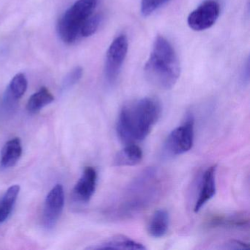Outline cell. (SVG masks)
Returning a JSON list of instances; mask_svg holds the SVG:
<instances>
[{"instance_id": "obj_10", "label": "cell", "mask_w": 250, "mask_h": 250, "mask_svg": "<svg viewBox=\"0 0 250 250\" xmlns=\"http://www.w3.org/2000/svg\"><path fill=\"white\" fill-rule=\"evenodd\" d=\"M216 166L209 167L202 176L198 196L194 204V211H200L216 194Z\"/></svg>"}, {"instance_id": "obj_17", "label": "cell", "mask_w": 250, "mask_h": 250, "mask_svg": "<svg viewBox=\"0 0 250 250\" xmlns=\"http://www.w3.org/2000/svg\"><path fill=\"white\" fill-rule=\"evenodd\" d=\"M19 185L11 186L0 199V224L5 222L12 212L20 194Z\"/></svg>"}, {"instance_id": "obj_14", "label": "cell", "mask_w": 250, "mask_h": 250, "mask_svg": "<svg viewBox=\"0 0 250 250\" xmlns=\"http://www.w3.org/2000/svg\"><path fill=\"white\" fill-rule=\"evenodd\" d=\"M143 152L136 144L127 145L117 153L113 161L116 167H131L138 165L143 160Z\"/></svg>"}, {"instance_id": "obj_8", "label": "cell", "mask_w": 250, "mask_h": 250, "mask_svg": "<svg viewBox=\"0 0 250 250\" xmlns=\"http://www.w3.org/2000/svg\"><path fill=\"white\" fill-rule=\"evenodd\" d=\"M220 7L217 2L208 0L203 2L188 16L187 23L195 31H203L211 27L217 21Z\"/></svg>"}, {"instance_id": "obj_1", "label": "cell", "mask_w": 250, "mask_h": 250, "mask_svg": "<svg viewBox=\"0 0 250 250\" xmlns=\"http://www.w3.org/2000/svg\"><path fill=\"white\" fill-rule=\"evenodd\" d=\"M162 115L159 101L146 97L123 106L118 116L116 131L122 143L136 144L151 131Z\"/></svg>"}, {"instance_id": "obj_7", "label": "cell", "mask_w": 250, "mask_h": 250, "mask_svg": "<svg viewBox=\"0 0 250 250\" xmlns=\"http://www.w3.org/2000/svg\"><path fill=\"white\" fill-rule=\"evenodd\" d=\"M65 204V194L62 184H57L52 188L43 206L42 222L46 229H51L56 225Z\"/></svg>"}, {"instance_id": "obj_19", "label": "cell", "mask_w": 250, "mask_h": 250, "mask_svg": "<svg viewBox=\"0 0 250 250\" xmlns=\"http://www.w3.org/2000/svg\"><path fill=\"white\" fill-rule=\"evenodd\" d=\"M102 16L100 14H93L83 24L80 30V36L83 38L93 36L100 26L102 22Z\"/></svg>"}, {"instance_id": "obj_16", "label": "cell", "mask_w": 250, "mask_h": 250, "mask_svg": "<svg viewBox=\"0 0 250 250\" xmlns=\"http://www.w3.org/2000/svg\"><path fill=\"white\" fill-rule=\"evenodd\" d=\"M169 224V213L165 209H159L152 216L147 226V232L153 238H162L167 232Z\"/></svg>"}, {"instance_id": "obj_11", "label": "cell", "mask_w": 250, "mask_h": 250, "mask_svg": "<svg viewBox=\"0 0 250 250\" xmlns=\"http://www.w3.org/2000/svg\"><path fill=\"white\" fill-rule=\"evenodd\" d=\"M206 225L210 228L245 229L250 225V218L245 213L214 214L208 219Z\"/></svg>"}, {"instance_id": "obj_2", "label": "cell", "mask_w": 250, "mask_h": 250, "mask_svg": "<svg viewBox=\"0 0 250 250\" xmlns=\"http://www.w3.org/2000/svg\"><path fill=\"white\" fill-rule=\"evenodd\" d=\"M161 189L162 182L157 171L152 168L143 171L109 209L110 216L118 219L132 217L150 206L157 198Z\"/></svg>"}, {"instance_id": "obj_5", "label": "cell", "mask_w": 250, "mask_h": 250, "mask_svg": "<svg viewBox=\"0 0 250 250\" xmlns=\"http://www.w3.org/2000/svg\"><path fill=\"white\" fill-rule=\"evenodd\" d=\"M194 140V118L188 115L179 126L171 131L164 146V152L167 156H181L192 148Z\"/></svg>"}, {"instance_id": "obj_4", "label": "cell", "mask_w": 250, "mask_h": 250, "mask_svg": "<svg viewBox=\"0 0 250 250\" xmlns=\"http://www.w3.org/2000/svg\"><path fill=\"white\" fill-rule=\"evenodd\" d=\"M96 5L97 0H78L64 13L58 24V35L64 43L71 44L76 42L83 24L93 15Z\"/></svg>"}, {"instance_id": "obj_12", "label": "cell", "mask_w": 250, "mask_h": 250, "mask_svg": "<svg viewBox=\"0 0 250 250\" xmlns=\"http://www.w3.org/2000/svg\"><path fill=\"white\" fill-rule=\"evenodd\" d=\"M27 85L28 83L24 74L20 73L12 79L4 95L3 104L5 109H13L17 105L27 91Z\"/></svg>"}, {"instance_id": "obj_9", "label": "cell", "mask_w": 250, "mask_h": 250, "mask_svg": "<svg viewBox=\"0 0 250 250\" xmlns=\"http://www.w3.org/2000/svg\"><path fill=\"white\" fill-rule=\"evenodd\" d=\"M97 171L93 167H86L73 190V197L83 204L89 203L97 186Z\"/></svg>"}, {"instance_id": "obj_15", "label": "cell", "mask_w": 250, "mask_h": 250, "mask_svg": "<svg viewBox=\"0 0 250 250\" xmlns=\"http://www.w3.org/2000/svg\"><path fill=\"white\" fill-rule=\"evenodd\" d=\"M22 146L20 139H11L2 147L0 165L2 168L13 167L20 160Z\"/></svg>"}, {"instance_id": "obj_20", "label": "cell", "mask_w": 250, "mask_h": 250, "mask_svg": "<svg viewBox=\"0 0 250 250\" xmlns=\"http://www.w3.org/2000/svg\"><path fill=\"white\" fill-rule=\"evenodd\" d=\"M83 69L81 67H76L75 68L70 71L62 81L61 84V93H65V92L72 88L78 82L81 80L83 77Z\"/></svg>"}, {"instance_id": "obj_6", "label": "cell", "mask_w": 250, "mask_h": 250, "mask_svg": "<svg viewBox=\"0 0 250 250\" xmlns=\"http://www.w3.org/2000/svg\"><path fill=\"white\" fill-rule=\"evenodd\" d=\"M128 39L124 35L118 36L108 49L105 61L104 76L106 83L113 85L116 83L128 52Z\"/></svg>"}, {"instance_id": "obj_18", "label": "cell", "mask_w": 250, "mask_h": 250, "mask_svg": "<svg viewBox=\"0 0 250 250\" xmlns=\"http://www.w3.org/2000/svg\"><path fill=\"white\" fill-rule=\"evenodd\" d=\"M55 100L53 95L46 87H42L29 99L27 110L30 114H36Z\"/></svg>"}, {"instance_id": "obj_22", "label": "cell", "mask_w": 250, "mask_h": 250, "mask_svg": "<svg viewBox=\"0 0 250 250\" xmlns=\"http://www.w3.org/2000/svg\"><path fill=\"white\" fill-rule=\"evenodd\" d=\"M229 247H227L226 248L232 250V249H235V250H240V249H247L249 246L245 243L241 242L238 241H232L228 244Z\"/></svg>"}, {"instance_id": "obj_21", "label": "cell", "mask_w": 250, "mask_h": 250, "mask_svg": "<svg viewBox=\"0 0 250 250\" xmlns=\"http://www.w3.org/2000/svg\"><path fill=\"white\" fill-rule=\"evenodd\" d=\"M169 1V0H142V14L145 17L150 15Z\"/></svg>"}, {"instance_id": "obj_3", "label": "cell", "mask_w": 250, "mask_h": 250, "mask_svg": "<svg viewBox=\"0 0 250 250\" xmlns=\"http://www.w3.org/2000/svg\"><path fill=\"white\" fill-rule=\"evenodd\" d=\"M145 74L152 84L164 90L172 88L179 79L181 68L178 56L165 38L158 36L155 40Z\"/></svg>"}, {"instance_id": "obj_13", "label": "cell", "mask_w": 250, "mask_h": 250, "mask_svg": "<svg viewBox=\"0 0 250 250\" xmlns=\"http://www.w3.org/2000/svg\"><path fill=\"white\" fill-rule=\"evenodd\" d=\"M93 250H146V247L141 243L137 242L124 235H116L109 238L94 247H90Z\"/></svg>"}]
</instances>
